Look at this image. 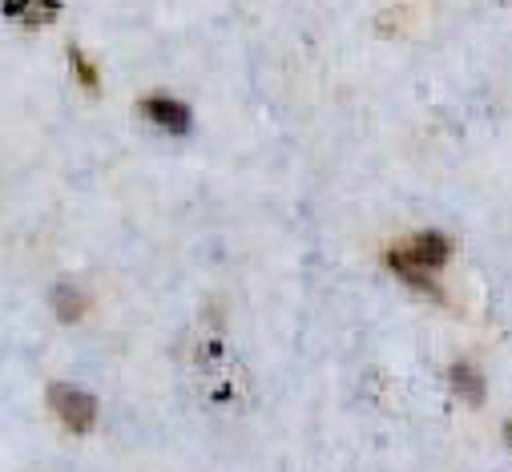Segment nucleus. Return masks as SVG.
Instances as JSON below:
<instances>
[{
	"mask_svg": "<svg viewBox=\"0 0 512 472\" xmlns=\"http://www.w3.org/2000/svg\"><path fill=\"white\" fill-rule=\"evenodd\" d=\"M448 239L444 234H436V230H424V234H416V239L408 243V247H396L392 255H388V263H392V271L396 275H404L408 283H416L420 291H428V295H436V283H432V271H440L444 263H448Z\"/></svg>",
	"mask_w": 512,
	"mask_h": 472,
	"instance_id": "f257e3e1",
	"label": "nucleus"
},
{
	"mask_svg": "<svg viewBox=\"0 0 512 472\" xmlns=\"http://www.w3.org/2000/svg\"><path fill=\"white\" fill-rule=\"evenodd\" d=\"M49 408L65 420V428L73 432H89L93 420H97V400L85 396L81 388H69V384H53L49 388Z\"/></svg>",
	"mask_w": 512,
	"mask_h": 472,
	"instance_id": "f03ea898",
	"label": "nucleus"
},
{
	"mask_svg": "<svg viewBox=\"0 0 512 472\" xmlns=\"http://www.w3.org/2000/svg\"><path fill=\"white\" fill-rule=\"evenodd\" d=\"M142 113L150 117V122H158L162 130H170V134H186L190 130V109L182 101H174V97H146Z\"/></svg>",
	"mask_w": 512,
	"mask_h": 472,
	"instance_id": "7ed1b4c3",
	"label": "nucleus"
},
{
	"mask_svg": "<svg viewBox=\"0 0 512 472\" xmlns=\"http://www.w3.org/2000/svg\"><path fill=\"white\" fill-rule=\"evenodd\" d=\"M9 17H21L25 25H49L57 17V0H0Z\"/></svg>",
	"mask_w": 512,
	"mask_h": 472,
	"instance_id": "20e7f679",
	"label": "nucleus"
},
{
	"mask_svg": "<svg viewBox=\"0 0 512 472\" xmlns=\"http://www.w3.org/2000/svg\"><path fill=\"white\" fill-rule=\"evenodd\" d=\"M448 384L456 388L460 400H468V404H484V376H480L472 364H456V368L448 372Z\"/></svg>",
	"mask_w": 512,
	"mask_h": 472,
	"instance_id": "39448f33",
	"label": "nucleus"
},
{
	"mask_svg": "<svg viewBox=\"0 0 512 472\" xmlns=\"http://www.w3.org/2000/svg\"><path fill=\"white\" fill-rule=\"evenodd\" d=\"M53 311H57L61 323H77L81 311H85L81 291H73V287H57V291H53Z\"/></svg>",
	"mask_w": 512,
	"mask_h": 472,
	"instance_id": "423d86ee",
	"label": "nucleus"
},
{
	"mask_svg": "<svg viewBox=\"0 0 512 472\" xmlns=\"http://www.w3.org/2000/svg\"><path fill=\"white\" fill-rule=\"evenodd\" d=\"M69 57H73V69H77V77H81L89 89H97V69H93V65L81 57V49H69Z\"/></svg>",
	"mask_w": 512,
	"mask_h": 472,
	"instance_id": "0eeeda50",
	"label": "nucleus"
},
{
	"mask_svg": "<svg viewBox=\"0 0 512 472\" xmlns=\"http://www.w3.org/2000/svg\"><path fill=\"white\" fill-rule=\"evenodd\" d=\"M504 440H508V444H512V420H508V424H504Z\"/></svg>",
	"mask_w": 512,
	"mask_h": 472,
	"instance_id": "6e6552de",
	"label": "nucleus"
}]
</instances>
